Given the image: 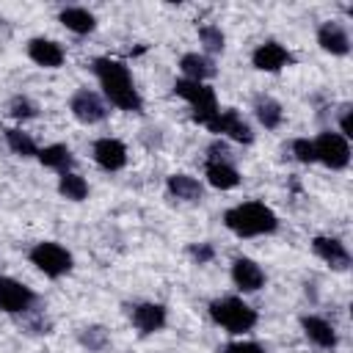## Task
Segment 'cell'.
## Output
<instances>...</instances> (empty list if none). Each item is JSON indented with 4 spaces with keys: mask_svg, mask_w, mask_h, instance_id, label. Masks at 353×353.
Returning a JSON list of instances; mask_svg holds the SVG:
<instances>
[{
    "mask_svg": "<svg viewBox=\"0 0 353 353\" xmlns=\"http://www.w3.org/2000/svg\"><path fill=\"white\" fill-rule=\"evenodd\" d=\"M210 317L215 325H221L223 331L234 334V336H243L248 334L254 325H256V309L248 306L243 298H234V295H223V298H215L210 301Z\"/></svg>",
    "mask_w": 353,
    "mask_h": 353,
    "instance_id": "obj_3",
    "label": "cell"
},
{
    "mask_svg": "<svg viewBox=\"0 0 353 353\" xmlns=\"http://www.w3.org/2000/svg\"><path fill=\"white\" fill-rule=\"evenodd\" d=\"M254 116L256 121L265 127V130H279L281 121H284V110H281V102L268 97V94H259L254 99Z\"/></svg>",
    "mask_w": 353,
    "mask_h": 353,
    "instance_id": "obj_23",
    "label": "cell"
},
{
    "mask_svg": "<svg viewBox=\"0 0 353 353\" xmlns=\"http://www.w3.org/2000/svg\"><path fill=\"white\" fill-rule=\"evenodd\" d=\"M199 41L210 55H218L226 50V36L218 25H199Z\"/></svg>",
    "mask_w": 353,
    "mask_h": 353,
    "instance_id": "obj_26",
    "label": "cell"
},
{
    "mask_svg": "<svg viewBox=\"0 0 353 353\" xmlns=\"http://www.w3.org/2000/svg\"><path fill=\"white\" fill-rule=\"evenodd\" d=\"M317 44H320V50H325L331 55H347L350 52V33L342 22L328 19L317 28Z\"/></svg>",
    "mask_w": 353,
    "mask_h": 353,
    "instance_id": "obj_16",
    "label": "cell"
},
{
    "mask_svg": "<svg viewBox=\"0 0 353 353\" xmlns=\"http://www.w3.org/2000/svg\"><path fill=\"white\" fill-rule=\"evenodd\" d=\"M58 193L69 201H83L88 196V182L77 171H66L58 176Z\"/></svg>",
    "mask_w": 353,
    "mask_h": 353,
    "instance_id": "obj_24",
    "label": "cell"
},
{
    "mask_svg": "<svg viewBox=\"0 0 353 353\" xmlns=\"http://www.w3.org/2000/svg\"><path fill=\"white\" fill-rule=\"evenodd\" d=\"M301 328L306 334V339L323 350H334L339 345V336H336V328L325 320V317H317V314H306L301 317Z\"/></svg>",
    "mask_w": 353,
    "mask_h": 353,
    "instance_id": "obj_17",
    "label": "cell"
},
{
    "mask_svg": "<svg viewBox=\"0 0 353 353\" xmlns=\"http://www.w3.org/2000/svg\"><path fill=\"white\" fill-rule=\"evenodd\" d=\"M223 353H265V347L251 339H237V342H229L223 347Z\"/></svg>",
    "mask_w": 353,
    "mask_h": 353,
    "instance_id": "obj_31",
    "label": "cell"
},
{
    "mask_svg": "<svg viewBox=\"0 0 353 353\" xmlns=\"http://www.w3.org/2000/svg\"><path fill=\"white\" fill-rule=\"evenodd\" d=\"M292 154H295V160L303 163V165L317 163V160H314V143H312L309 138H295V141H292Z\"/></svg>",
    "mask_w": 353,
    "mask_h": 353,
    "instance_id": "obj_29",
    "label": "cell"
},
{
    "mask_svg": "<svg viewBox=\"0 0 353 353\" xmlns=\"http://www.w3.org/2000/svg\"><path fill=\"white\" fill-rule=\"evenodd\" d=\"M204 127L215 135H226L229 141H237V143H254V130L251 124L234 110V108H218V113L212 119L204 121Z\"/></svg>",
    "mask_w": 353,
    "mask_h": 353,
    "instance_id": "obj_7",
    "label": "cell"
},
{
    "mask_svg": "<svg viewBox=\"0 0 353 353\" xmlns=\"http://www.w3.org/2000/svg\"><path fill=\"white\" fill-rule=\"evenodd\" d=\"M188 254L193 256V262H199V265H207V262H212V256H215V248H212L210 243H190V245H188Z\"/></svg>",
    "mask_w": 353,
    "mask_h": 353,
    "instance_id": "obj_30",
    "label": "cell"
},
{
    "mask_svg": "<svg viewBox=\"0 0 353 353\" xmlns=\"http://www.w3.org/2000/svg\"><path fill=\"white\" fill-rule=\"evenodd\" d=\"M312 143H314V160L323 163L325 168L342 171V168L350 165V141H347L345 135L325 130V132H320Z\"/></svg>",
    "mask_w": 353,
    "mask_h": 353,
    "instance_id": "obj_6",
    "label": "cell"
},
{
    "mask_svg": "<svg viewBox=\"0 0 353 353\" xmlns=\"http://www.w3.org/2000/svg\"><path fill=\"white\" fill-rule=\"evenodd\" d=\"M174 94L193 108V121H199V124H204L207 119H212L218 113L215 88L207 85V83H193V80H185L182 77V80L174 83Z\"/></svg>",
    "mask_w": 353,
    "mask_h": 353,
    "instance_id": "obj_5",
    "label": "cell"
},
{
    "mask_svg": "<svg viewBox=\"0 0 353 353\" xmlns=\"http://www.w3.org/2000/svg\"><path fill=\"white\" fill-rule=\"evenodd\" d=\"M28 58L41 69H58L66 61V52L55 39L36 36V39L28 41Z\"/></svg>",
    "mask_w": 353,
    "mask_h": 353,
    "instance_id": "obj_15",
    "label": "cell"
},
{
    "mask_svg": "<svg viewBox=\"0 0 353 353\" xmlns=\"http://www.w3.org/2000/svg\"><path fill=\"white\" fill-rule=\"evenodd\" d=\"M232 281L240 292H256L265 287L268 276H265L262 265L254 262L251 256H234L232 259Z\"/></svg>",
    "mask_w": 353,
    "mask_h": 353,
    "instance_id": "obj_12",
    "label": "cell"
},
{
    "mask_svg": "<svg viewBox=\"0 0 353 353\" xmlns=\"http://www.w3.org/2000/svg\"><path fill=\"white\" fill-rule=\"evenodd\" d=\"M165 190H168L171 199L188 201V204H196V201L204 199V185L190 174H171L165 179Z\"/></svg>",
    "mask_w": 353,
    "mask_h": 353,
    "instance_id": "obj_18",
    "label": "cell"
},
{
    "mask_svg": "<svg viewBox=\"0 0 353 353\" xmlns=\"http://www.w3.org/2000/svg\"><path fill=\"white\" fill-rule=\"evenodd\" d=\"M91 154H94V163L102 168V171H121L127 165V146L124 141L119 138H97L94 146H91Z\"/></svg>",
    "mask_w": 353,
    "mask_h": 353,
    "instance_id": "obj_11",
    "label": "cell"
},
{
    "mask_svg": "<svg viewBox=\"0 0 353 353\" xmlns=\"http://www.w3.org/2000/svg\"><path fill=\"white\" fill-rule=\"evenodd\" d=\"M204 176L215 190H232L240 185V171L229 160H207L204 163Z\"/></svg>",
    "mask_w": 353,
    "mask_h": 353,
    "instance_id": "obj_20",
    "label": "cell"
},
{
    "mask_svg": "<svg viewBox=\"0 0 353 353\" xmlns=\"http://www.w3.org/2000/svg\"><path fill=\"white\" fill-rule=\"evenodd\" d=\"M179 69L185 74V80H193V83H207L210 77H215V61L204 52H185L179 58Z\"/></svg>",
    "mask_w": 353,
    "mask_h": 353,
    "instance_id": "obj_19",
    "label": "cell"
},
{
    "mask_svg": "<svg viewBox=\"0 0 353 353\" xmlns=\"http://www.w3.org/2000/svg\"><path fill=\"white\" fill-rule=\"evenodd\" d=\"M223 226L237 237H262L279 229V215L265 201H240L223 212Z\"/></svg>",
    "mask_w": 353,
    "mask_h": 353,
    "instance_id": "obj_2",
    "label": "cell"
},
{
    "mask_svg": "<svg viewBox=\"0 0 353 353\" xmlns=\"http://www.w3.org/2000/svg\"><path fill=\"white\" fill-rule=\"evenodd\" d=\"M30 265H36V270H41L47 279H61L74 268V256L69 248H63L55 240H41L30 248L28 254Z\"/></svg>",
    "mask_w": 353,
    "mask_h": 353,
    "instance_id": "obj_4",
    "label": "cell"
},
{
    "mask_svg": "<svg viewBox=\"0 0 353 353\" xmlns=\"http://www.w3.org/2000/svg\"><path fill=\"white\" fill-rule=\"evenodd\" d=\"M350 113H353V105H350V102H345V105L339 108V135H345L347 141L353 138V124H350Z\"/></svg>",
    "mask_w": 353,
    "mask_h": 353,
    "instance_id": "obj_32",
    "label": "cell"
},
{
    "mask_svg": "<svg viewBox=\"0 0 353 353\" xmlns=\"http://www.w3.org/2000/svg\"><path fill=\"white\" fill-rule=\"evenodd\" d=\"M36 157H39V163H41L44 168H52V171H58V174H66V171H72V165H74V154H72V149H69L66 143L41 146Z\"/></svg>",
    "mask_w": 353,
    "mask_h": 353,
    "instance_id": "obj_22",
    "label": "cell"
},
{
    "mask_svg": "<svg viewBox=\"0 0 353 353\" xmlns=\"http://www.w3.org/2000/svg\"><path fill=\"white\" fill-rule=\"evenodd\" d=\"M91 69H94V74H97V80L102 85L105 99L113 108H119L124 113H141L143 110V99H141V94H138L135 83H132L130 66L124 61L102 55V58L91 61Z\"/></svg>",
    "mask_w": 353,
    "mask_h": 353,
    "instance_id": "obj_1",
    "label": "cell"
},
{
    "mask_svg": "<svg viewBox=\"0 0 353 353\" xmlns=\"http://www.w3.org/2000/svg\"><path fill=\"white\" fill-rule=\"evenodd\" d=\"M295 58H292V52L284 47V44H279V41H262L254 52H251V63H254V69H259V72H281L284 66H290Z\"/></svg>",
    "mask_w": 353,
    "mask_h": 353,
    "instance_id": "obj_10",
    "label": "cell"
},
{
    "mask_svg": "<svg viewBox=\"0 0 353 353\" xmlns=\"http://www.w3.org/2000/svg\"><path fill=\"white\" fill-rule=\"evenodd\" d=\"M80 345L88 347V350H94V353H102L110 345V334L102 325H85L80 331Z\"/></svg>",
    "mask_w": 353,
    "mask_h": 353,
    "instance_id": "obj_27",
    "label": "cell"
},
{
    "mask_svg": "<svg viewBox=\"0 0 353 353\" xmlns=\"http://www.w3.org/2000/svg\"><path fill=\"white\" fill-rule=\"evenodd\" d=\"M130 320L132 325L141 331V334H157L165 328L168 323V309L163 303H154V301H143V303H135L130 309Z\"/></svg>",
    "mask_w": 353,
    "mask_h": 353,
    "instance_id": "obj_13",
    "label": "cell"
},
{
    "mask_svg": "<svg viewBox=\"0 0 353 353\" xmlns=\"http://www.w3.org/2000/svg\"><path fill=\"white\" fill-rule=\"evenodd\" d=\"M69 110L80 124H99V121L108 119L105 99L91 88H77L72 94V99H69Z\"/></svg>",
    "mask_w": 353,
    "mask_h": 353,
    "instance_id": "obj_9",
    "label": "cell"
},
{
    "mask_svg": "<svg viewBox=\"0 0 353 353\" xmlns=\"http://www.w3.org/2000/svg\"><path fill=\"white\" fill-rule=\"evenodd\" d=\"M58 22H61L66 30L77 33V36H85V33H91V30L97 28V17H94L88 8H83V6H66V8H61Z\"/></svg>",
    "mask_w": 353,
    "mask_h": 353,
    "instance_id": "obj_21",
    "label": "cell"
},
{
    "mask_svg": "<svg viewBox=\"0 0 353 353\" xmlns=\"http://www.w3.org/2000/svg\"><path fill=\"white\" fill-rule=\"evenodd\" d=\"M6 143H8V149H11L17 157H36V154H39L36 141H33L25 130L8 127V130H6Z\"/></svg>",
    "mask_w": 353,
    "mask_h": 353,
    "instance_id": "obj_25",
    "label": "cell"
},
{
    "mask_svg": "<svg viewBox=\"0 0 353 353\" xmlns=\"http://www.w3.org/2000/svg\"><path fill=\"white\" fill-rule=\"evenodd\" d=\"M33 303H36V292L28 284L11 276H0V312L25 314L33 309Z\"/></svg>",
    "mask_w": 353,
    "mask_h": 353,
    "instance_id": "obj_8",
    "label": "cell"
},
{
    "mask_svg": "<svg viewBox=\"0 0 353 353\" xmlns=\"http://www.w3.org/2000/svg\"><path fill=\"white\" fill-rule=\"evenodd\" d=\"M312 251L328 265V268H334V270H347L350 268V251H347V245L339 240V237H328V234H317V237H312Z\"/></svg>",
    "mask_w": 353,
    "mask_h": 353,
    "instance_id": "obj_14",
    "label": "cell"
},
{
    "mask_svg": "<svg viewBox=\"0 0 353 353\" xmlns=\"http://www.w3.org/2000/svg\"><path fill=\"white\" fill-rule=\"evenodd\" d=\"M8 113L17 119V121H28V119H36L39 116V105L25 97V94H17L11 102H8Z\"/></svg>",
    "mask_w": 353,
    "mask_h": 353,
    "instance_id": "obj_28",
    "label": "cell"
}]
</instances>
